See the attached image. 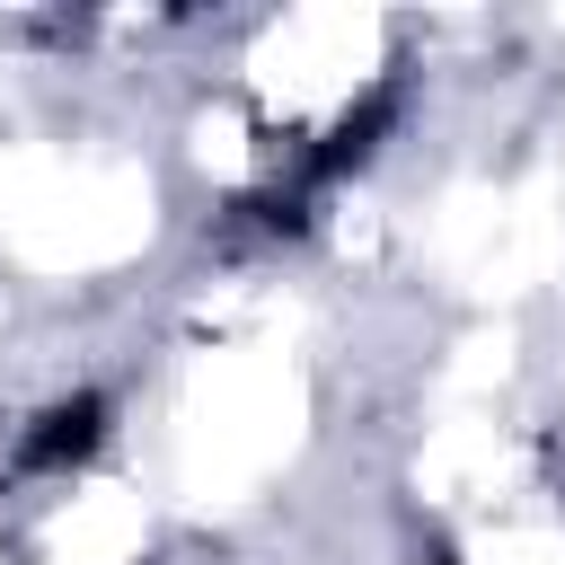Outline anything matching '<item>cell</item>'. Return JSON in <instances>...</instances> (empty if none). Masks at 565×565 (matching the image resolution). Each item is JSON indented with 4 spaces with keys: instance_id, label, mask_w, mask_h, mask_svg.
<instances>
[{
    "instance_id": "obj_1",
    "label": "cell",
    "mask_w": 565,
    "mask_h": 565,
    "mask_svg": "<svg viewBox=\"0 0 565 565\" xmlns=\"http://www.w3.org/2000/svg\"><path fill=\"white\" fill-rule=\"evenodd\" d=\"M97 441H106V397L79 388V397H53L35 415V433L18 441V468H79Z\"/></svg>"
},
{
    "instance_id": "obj_2",
    "label": "cell",
    "mask_w": 565,
    "mask_h": 565,
    "mask_svg": "<svg viewBox=\"0 0 565 565\" xmlns=\"http://www.w3.org/2000/svg\"><path fill=\"white\" fill-rule=\"evenodd\" d=\"M424 565H450V556H424Z\"/></svg>"
}]
</instances>
